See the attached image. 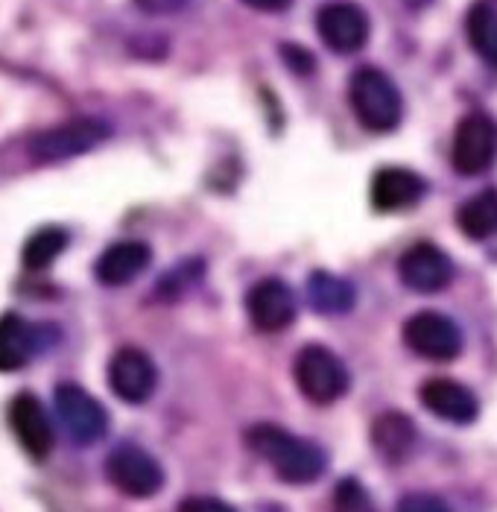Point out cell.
Returning a JSON list of instances; mask_svg holds the SVG:
<instances>
[{
  "label": "cell",
  "instance_id": "6da1fadb",
  "mask_svg": "<svg viewBox=\"0 0 497 512\" xmlns=\"http://www.w3.org/2000/svg\"><path fill=\"white\" fill-rule=\"evenodd\" d=\"M246 442L261 460H267L272 472L278 474L284 483H293V486H305V483L319 480L325 466H328V457L316 442L290 434V431H284L278 425L249 428Z\"/></svg>",
  "mask_w": 497,
  "mask_h": 512
},
{
  "label": "cell",
  "instance_id": "7a4b0ae2",
  "mask_svg": "<svg viewBox=\"0 0 497 512\" xmlns=\"http://www.w3.org/2000/svg\"><path fill=\"white\" fill-rule=\"evenodd\" d=\"M348 103L354 109L357 120L369 132H392L401 115H404V100L401 91L392 79L378 68H360L348 82Z\"/></svg>",
  "mask_w": 497,
  "mask_h": 512
},
{
  "label": "cell",
  "instance_id": "3957f363",
  "mask_svg": "<svg viewBox=\"0 0 497 512\" xmlns=\"http://www.w3.org/2000/svg\"><path fill=\"white\" fill-rule=\"evenodd\" d=\"M296 387L313 404H334L348 393V369L340 357L325 346H305L293 363Z\"/></svg>",
  "mask_w": 497,
  "mask_h": 512
},
{
  "label": "cell",
  "instance_id": "277c9868",
  "mask_svg": "<svg viewBox=\"0 0 497 512\" xmlns=\"http://www.w3.org/2000/svg\"><path fill=\"white\" fill-rule=\"evenodd\" d=\"M109 138V126L103 120L77 118L44 129L39 135L30 138V156L39 164H59L68 158H77L88 150H94L97 144H103Z\"/></svg>",
  "mask_w": 497,
  "mask_h": 512
},
{
  "label": "cell",
  "instance_id": "5b68a950",
  "mask_svg": "<svg viewBox=\"0 0 497 512\" xmlns=\"http://www.w3.org/2000/svg\"><path fill=\"white\" fill-rule=\"evenodd\" d=\"M106 474L117 492L129 498H155L164 486V469L153 454L138 445H120L106 460Z\"/></svg>",
  "mask_w": 497,
  "mask_h": 512
},
{
  "label": "cell",
  "instance_id": "8992f818",
  "mask_svg": "<svg viewBox=\"0 0 497 512\" xmlns=\"http://www.w3.org/2000/svg\"><path fill=\"white\" fill-rule=\"evenodd\" d=\"M451 158L462 176L486 173L497 161V120L486 112H471L457 123Z\"/></svg>",
  "mask_w": 497,
  "mask_h": 512
},
{
  "label": "cell",
  "instance_id": "52a82bcc",
  "mask_svg": "<svg viewBox=\"0 0 497 512\" xmlns=\"http://www.w3.org/2000/svg\"><path fill=\"white\" fill-rule=\"evenodd\" d=\"M56 413L65 425L68 436L79 445H94L109 431L106 407L79 384H59L56 387Z\"/></svg>",
  "mask_w": 497,
  "mask_h": 512
},
{
  "label": "cell",
  "instance_id": "ba28073f",
  "mask_svg": "<svg viewBox=\"0 0 497 512\" xmlns=\"http://www.w3.org/2000/svg\"><path fill=\"white\" fill-rule=\"evenodd\" d=\"M316 33L325 41V47L348 56V53H357L366 47L372 24H369V15L363 12V6H357L351 0H331L316 12Z\"/></svg>",
  "mask_w": 497,
  "mask_h": 512
},
{
  "label": "cell",
  "instance_id": "9c48e42d",
  "mask_svg": "<svg viewBox=\"0 0 497 512\" xmlns=\"http://www.w3.org/2000/svg\"><path fill=\"white\" fill-rule=\"evenodd\" d=\"M404 343L424 360H454L462 352V331L451 316L421 311L404 322Z\"/></svg>",
  "mask_w": 497,
  "mask_h": 512
},
{
  "label": "cell",
  "instance_id": "30bf717a",
  "mask_svg": "<svg viewBox=\"0 0 497 512\" xmlns=\"http://www.w3.org/2000/svg\"><path fill=\"white\" fill-rule=\"evenodd\" d=\"M109 387L126 404L150 401L158 387V369L144 349L123 346L109 360Z\"/></svg>",
  "mask_w": 497,
  "mask_h": 512
},
{
  "label": "cell",
  "instance_id": "8fae6325",
  "mask_svg": "<svg viewBox=\"0 0 497 512\" xmlns=\"http://www.w3.org/2000/svg\"><path fill=\"white\" fill-rule=\"evenodd\" d=\"M246 314L252 325L264 334H278L290 328L296 319V296L290 284H284L281 278L258 281L246 296Z\"/></svg>",
  "mask_w": 497,
  "mask_h": 512
},
{
  "label": "cell",
  "instance_id": "7c38bea8",
  "mask_svg": "<svg viewBox=\"0 0 497 512\" xmlns=\"http://www.w3.org/2000/svg\"><path fill=\"white\" fill-rule=\"evenodd\" d=\"M398 276L416 293H439L454 281V261L436 243H416L401 255Z\"/></svg>",
  "mask_w": 497,
  "mask_h": 512
},
{
  "label": "cell",
  "instance_id": "4fadbf2b",
  "mask_svg": "<svg viewBox=\"0 0 497 512\" xmlns=\"http://www.w3.org/2000/svg\"><path fill=\"white\" fill-rule=\"evenodd\" d=\"M9 428L33 460H44L53 451V442H56L53 422L47 416V407L33 393H21L12 398Z\"/></svg>",
  "mask_w": 497,
  "mask_h": 512
},
{
  "label": "cell",
  "instance_id": "5bb4252c",
  "mask_svg": "<svg viewBox=\"0 0 497 512\" xmlns=\"http://www.w3.org/2000/svg\"><path fill=\"white\" fill-rule=\"evenodd\" d=\"M419 398L433 416H439V419H445L451 425H471L480 416L477 395L471 393L465 384L451 381V378H430V381H424L419 390Z\"/></svg>",
  "mask_w": 497,
  "mask_h": 512
},
{
  "label": "cell",
  "instance_id": "9a60e30c",
  "mask_svg": "<svg viewBox=\"0 0 497 512\" xmlns=\"http://www.w3.org/2000/svg\"><path fill=\"white\" fill-rule=\"evenodd\" d=\"M424 191H427V185L419 173H413L407 167H383L372 179V205L383 214L407 211V208L419 205Z\"/></svg>",
  "mask_w": 497,
  "mask_h": 512
},
{
  "label": "cell",
  "instance_id": "2e32d148",
  "mask_svg": "<svg viewBox=\"0 0 497 512\" xmlns=\"http://www.w3.org/2000/svg\"><path fill=\"white\" fill-rule=\"evenodd\" d=\"M150 261H153V252L147 243L123 240V243H112L100 255V261L94 264V276L106 287H123V284H132L141 276L150 267Z\"/></svg>",
  "mask_w": 497,
  "mask_h": 512
},
{
  "label": "cell",
  "instance_id": "e0dca14e",
  "mask_svg": "<svg viewBox=\"0 0 497 512\" xmlns=\"http://www.w3.org/2000/svg\"><path fill=\"white\" fill-rule=\"evenodd\" d=\"M416 442H419V431L413 419L398 410L381 413L372 425V445L386 463H404L416 451Z\"/></svg>",
  "mask_w": 497,
  "mask_h": 512
},
{
  "label": "cell",
  "instance_id": "ac0fdd59",
  "mask_svg": "<svg viewBox=\"0 0 497 512\" xmlns=\"http://www.w3.org/2000/svg\"><path fill=\"white\" fill-rule=\"evenodd\" d=\"M39 349L36 328L18 314L0 316V372L24 369Z\"/></svg>",
  "mask_w": 497,
  "mask_h": 512
},
{
  "label": "cell",
  "instance_id": "d6986e66",
  "mask_svg": "<svg viewBox=\"0 0 497 512\" xmlns=\"http://www.w3.org/2000/svg\"><path fill=\"white\" fill-rule=\"evenodd\" d=\"M307 302L319 314H345L354 305V287L345 278L334 276V273L316 270L313 276L307 278Z\"/></svg>",
  "mask_w": 497,
  "mask_h": 512
},
{
  "label": "cell",
  "instance_id": "ffe728a7",
  "mask_svg": "<svg viewBox=\"0 0 497 512\" xmlns=\"http://www.w3.org/2000/svg\"><path fill=\"white\" fill-rule=\"evenodd\" d=\"M457 226L462 229V235H468L471 240H486V237L497 235V191H480L471 199L462 202V208L457 211Z\"/></svg>",
  "mask_w": 497,
  "mask_h": 512
},
{
  "label": "cell",
  "instance_id": "44dd1931",
  "mask_svg": "<svg viewBox=\"0 0 497 512\" xmlns=\"http://www.w3.org/2000/svg\"><path fill=\"white\" fill-rule=\"evenodd\" d=\"M465 33L474 53L497 71V9L489 3H474L465 18Z\"/></svg>",
  "mask_w": 497,
  "mask_h": 512
},
{
  "label": "cell",
  "instance_id": "7402d4cb",
  "mask_svg": "<svg viewBox=\"0 0 497 512\" xmlns=\"http://www.w3.org/2000/svg\"><path fill=\"white\" fill-rule=\"evenodd\" d=\"M68 232L59 226H44L36 235H30V240L24 243L21 261L30 270H47L65 249H68Z\"/></svg>",
  "mask_w": 497,
  "mask_h": 512
},
{
  "label": "cell",
  "instance_id": "603a6c76",
  "mask_svg": "<svg viewBox=\"0 0 497 512\" xmlns=\"http://www.w3.org/2000/svg\"><path fill=\"white\" fill-rule=\"evenodd\" d=\"M334 512H375V504L354 477H345L334 489Z\"/></svg>",
  "mask_w": 497,
  "mask_h": 512
},
{
  "label": "cell",
  "instance_id": "cb8c5ba5",
  "mask_svg": "<svg viewBox=\"0 0 497 512\" xmlns=\"http://www.w3.org/2000/svg\"><path fill=\"white\" fill-rule=\"evenodd\" d=\"M398 512H451V507L442 498H436V495L413 492V495H404L398 501Z\"/></svg>",
  "mask_w": 497,
  "mask_h": 512
},
{
  "label": "cell",
  "instance_id": "d4e9b609",
  "mask_svg": "<svg viewBox=\"0 0 497 512\" xmlns=\"http://www.w3.org/2000/svg\"><path fill=\"white\" fill-rule=\"evenodd\" d=\"M179 512H234V507L211 495H196V498H185L179 504Z\"/></svg>",
  "mask_w": 497,
  "mask_h": 512
},
{
  "label": "cell",
  "instance_id": "484cf974",
  "mask_svg": "<svg viewBox=\"0 0 497 512\" xmlns=\"http://www.w3.org/2000/svg\"><path fill=\"white\" fill-rule=\"evenodd\" d=\"M135 6H138L141 12H147V15L161 18V15H176V12H182V9L188 6V0H135Z\"/></svg>",
  "mask_w": 497,
  "mask_h": 512
},
{
  "label": "cell",
  "instance_id": "4316f807",
  "mask_svg": "<svg viewBox=\"0 0 497 512\" xmlns=\"http://www.w3.org/2000/svg\"><path fill=\"white\" fill-rule=\"evenodd\" d=\"M281 53H284V59L290 62V68H296L299 74H310L313 71V56L302 50V47H281Z\"/></svg>",
  "mask_w": 497,
  "mask_h": 512
},
{
  "label": "cell",
  "instance_id": "83f0119b",
  "mask_svg": "<svg viewBox=\"0 0 497 512\" xmlns=\"http://www.w3.org/2000/svg\"><path fill=\"white\" fill-rule=\"evenodd\" d=\"M243 3L258 9V12H284L293 0H243Z\"/></svg>",
  "mask_w": 497,
  "mask_h": 512
}]
</instances>
